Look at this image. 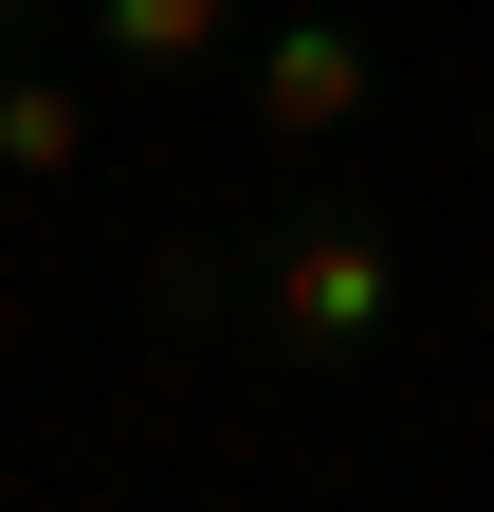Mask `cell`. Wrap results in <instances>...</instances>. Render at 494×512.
Returning a JSON list of instances; mask_svg holds the SVG:
<instances>
[{"label":"cell","mask_w":494,"mask_h":512,"mask_svg":"<svg viewBox=\"0 0 494 512\" xmlns=\"http://www.w3.org/2000/svg\"><path fill=\"white\" fill-rule=\"evenodd\" d=\"M238 330H257V366H293V384L366 366V348L403 330V238L366 220V202H293V220H257V256H238Z\"/></svg>","instance_id":"obj_1"},{"label":"cell","mask_w":494,"mask_h":512,"mask_svg":"<svg viewBox=\"0 0 494 512\" xmlns=\"http://www.w3.org/2000/svg\"><path fill=\"white\" fill-rule=\"evenodd\" d=\"M238 0H92V55L110 74H220Z\"/></svg>","instance_id":"obj_4"},{"label":"cell","mask_w":494,"mask_h":512,"mask_svg":"<svg viewBox=\"0 0 494 512\" xmlns=\"http://www.w3.org/2000/svg\"><path fill=\"white\" fill-rule=\"evenodd\" d=\"M476 165H494V110H476Z\"/></svg>","instance_id":"obj_6"},{"label":"cell","mask_w":494,"mask_h":512,"mask_svg":"<svg viewBox=\"0 0 494 512\" xmlns=\"http://www.w3.org/2000/svg\"><path fill=\"white\" fill-rule=\"evenodd\" d=\"M238 92H257L275 147H330V128H366V92H385V37H366L348 0H275L257 55H238Z\"/></svg>","instance_id":"obj_2"},{"label":"cell","mask_w":494,"mask_h":512,"mask_svg":"<svg viewBox=\"0 0 494 512\" xmlns=\"http://www.w3.org/2000/svg\"><path fill=\"white\" fill-rule=\"evenodd\" d=\"M92 165V92L74 55H0V183H74Z\"/></svg>","instance_id":"obj_3"},{"label":"cell","mask_w":494,"mask_h":512,"mask_svg":"<svg viewBox=\"0 0 494 512\" xmlns=\"http://www.w3.org/2000/svg\"><path fill=\"white\" fill-rule=\"evenodd\" d=\"M0 55H19V0H0Z\"/></svg>","instance_id":"obj_5"}]
</instances>
